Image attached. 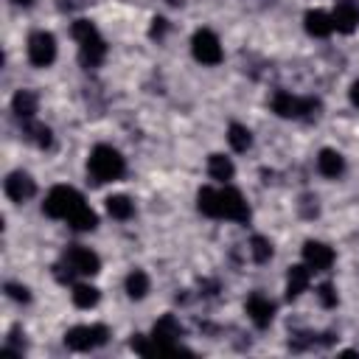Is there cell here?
I'll use <instances>...</instances> for the list:
<instances>
[{
	"mask_svg": "<svg viewBox=\"0 0 359 359\" xmlns=\"http://www.w3.org/2000/svg\"><path fill=\"white\" fill-rule=\"evenodd\" d=\"M123 171H126L123 154H121L118 149L107 146V143H98V146L90 151V157H87V174H90V180H93L95 185L115 182V180L123 177Z\"/></svg>",
	"mask_w": 359,
	"mask_h": 359,
	"instance_id": "1",
	"label": "cell"
},
{
	"mask_svg": "<svg viewBox=\"0 0 359 359\" xmlns=\"http://www.w3.org/2000/svg\"><path fill=\"white\" fill-rule=\"evenodd\" d=\"M56 269V278L62 283H73L76 275H95L101 269V258L90 250V247H81V244H70L65 252H62V261L53 266Z\"/></svg>",
	"mask_w": 359,
	"mask_h": 359,
	"instance_id": "2",
	"label": "cell"
},
{
	"mask_svg": "<svg viewBox=\"0 0 359 359\" xmlns=\"http://www.w3.org/2000/svg\"><path fill=\"white\" fill-rule=\"evenodd\" d=\"M73 39L79 42V62L84 67H98L107 59V42L90 20H76L70 28Z\"/></svg>",
	"mask_w": 359,
	"mask_h": 359,
	"instance_id": "3",
	"label": "cell"
},
{
	"mask_svg": "<svg viewBox=\"0 0 359 359\" xmlns=\"http://www.w3.org/2000/svg\"><path fill=\"white\" fill-rule=\"evenodd\" d=\"M79 208H84V196H81L76 188H70V185H56V188H50L48 196H45V202H42L45 216H50V219H65V222H67Z\"/></svg>",
	"mask_w": 359,
	"mask_h": 359,
	"instance_id": "4",
	"label": "cell"
},
{
	"mask_svg": "<svg viewBox=\"0 0 359 359\" xmlns=\"http://www.w3.org/2000/svg\"><path fill=\"white\" fill-rule=\"evenodd\" d=\"M272 109L275 115L280 118H317L320 112V101L317 98H300V95H292L289 90H278L272 95Z\"/></svg>",
	"mask_w": 359,
	"mask_h": 359,
	"instance_id": "5",
	"label": "cell"
},
{
	"mask_svg": "<svg viewBox=\"0 0 359 359\" xmlns=\"http://www.w3.org/2000/svg\"><path fill=\"white\" fill-rule=\"evenodd\" d=\"M107 339H109V331L101 323H95V325H73L65 334V345L70 351H95V348L107 345Z\"/></svg>",
	"mask_w": 359,
	"mask_h": 359,
	"instance_id": "6",
	"label": "cell"
},
{
	"mask_svg": "<svg viewBox=\"0 0 359 359\" xmlns=\"http://www.w3.org/2000/svg\"><path fill=\"white\" fill-rule=\"evenodd\" d=\"M191 53H194V59H196L199 65H210V67L224 59L222 42H219V36H216L210 28H199V31L194 34V39H191Z\"/></svg>",
	"mask_w": 359,
	"mask_h": 359,
	"instance_id": "7",
	"label": "cell"
},
{
	"mask_svg": "<svg viewBox=\"0 0 359 359\" xmlns=\"http://www.w3.org/2000/svg\"><path fill=\"white\" fill-rule=\"evenodd\" d=\"M219 213H222V219H230V222H250L247 199L241 196L238 188H230V185H224L219 191Z\"/></svg>",
	"mask_w": 359,
	"mask_h": 359,
	"instance_id": "8",
	"label": "cell"
},
{
	"mask_svg": "<svg viewBox=\"0 0 359 359\" xmlns=\"http://www.w3.org/2000/svg\"><path fill=\"white\" fill-rule=\"evenodd\" d=\"M28 59L34 67H48L56 59V39L50 31H36L28 39Z\"/></svg>",
	"mask_w": 359,
	"mask_h": 359,
	"instance_id": "9",
	"label": "cell"
},
{
	"mask_svg": "<svg viewBox=\"0 0 359 359\" xmlns=\"http://www.w3.org/2000/svg\"><path fill=\"white\" fill-rule=\"evenodd\" d=\"M34 194H36V182H34L31 174H25V171H11V174L6 177V196H8L11 202H28Z\"/></svg>",
	"mask_w": 359,
	"mask_h": 359,
	"instance_id": "10",
	"label": "cell"
},
{
	"mask_svg": "<svg viewBox=\"0 0 359 359\" xmlns=\"http://www.w3.org/2000/svg\"><path fill=\"white\" fill-rule=\"evenodd\" d=\"M334 250L325 244V241H306L303 244V261H306V266L309 269H314V272H323V269H328L331 264H334Z\"/></svg>",
	"mask_w": 359,
	"mask_h": 359,
	"instance_id": "11",
	"label": "cell"
},
{
	"mask_svg": "<svg viewBox=\"0 0 359 359\" xmlns=\"http://www.w3.org/2000/svg\"><path fill=\"white\" fill-rule=\"evenodd\" d=\"M331 20H334V31L351 34L359 25V3L356 0H337Z\"/></svg>",
	"mask_w": 359,
	"mask_h": 359,
	"instance_id": "12",
	"label": "cell"
},
{
	"mask_svg": "<svg viewBox=\"0 0 359 359\" xmlns=\"http://www.w3.org/2000/svg\"><path fill=\"white\" fill-rule=\"evenodd\" d=\"M247 314H250V320H252L258 328H266V325L272 323V317H275V303H272L266 294L252 292V294L247 297Z\"/></svg>",
	"mask_w": 359,
	"mask_h": 359,
	"instance_id": "13",
	"label": "cell"
},
{
	"mask_svg": "<svg viewBox=\"0 0 359 359\" xmlns=\"http://www.w3.org/2000/svg\"><path fill=\"white\" fill-rule=\"evenodd\" d=\"M151 337H154L157 342H163V345H180V337H182V325H180V320H177L174 314H163V317L154 323V328H151Z\"/></svg>",
	"mask_w": 359,
	"mask_h": 359,
	"instance_id": "14",
	"label": "cell"
},
{
	"mask_svg": "<svg viewBox=\"0 0 359 359\" xmlns=\"http://www.w3.org/2000/svg\"><path fill=\"white\" fill-rule=\"evenodd\" d=\"M309 283H311V269H309L306 264L289 266V272H286V297H289V300L300 297V294L309 289Z\"/></svg>",
	"mask_w": 359,
	"mask_h": 359,
	"instance_id": "15",
	"label": "cell"
},
{
	"mask_svg": "<svg viewBox=\"0 0 359 359\" xmlns=\"http://www.w3.org/2000/svg\"><path fill=\"white\" fill-rule=\"evenodd\" d=\"M303 25H306L309 36H317V39H323V36H328V34L334 31V20H331V14L323 11V8H311V11H306Z\"/></svg>",
	"mask_w": 359,
	"mask_h": 359,
	"instance_id": "16",
	"label": "cell"
},
{
	"mask_svg": "<svg viewBox=\"0 0 359 359\" xmlns=\"http://www.w3.org/2000/svg\"><path fill=\"white\" fill-rule=\"evenodd\" d=\"M317 171L328 180H337L342 171H345V157L337 151V149H323L317 154Z\"/></svg>",
	"mask_w": 359,
	"mask_h": 359,
	"instance_id": "17",
	"label": "cell"
},
{
	"mask_svg": "<svg viewBox=\"0 0 359 359\" xmlns=\"http://www.w3.org/2000/svg\"><path fill=\"white\" fill-rule=\"evenodd\" d=\"M36 107H39V101H36V93H31V90H17V95L11 98V109L20 121H31L36 115Z\"/></svg>",
	"mask_w": 359,
	"mask_h": 359,
	"instance_id": "18",
	"label": "cell"
},
{
	"mask_svg": "<svg viewBox=\"0 0 359 359\" xmlns=\"http://www.w3.org/2000/svg\"><path fill=\"white\" fill-rule=\"evenodd\" d=\"M22 135H25V140H31L39 149H50V143H53V132L45 123H36L34 118L22 121Z\"/></svg>",
	"mask_w": 359,
	"mask_h": 359,
	"instance_id": "19",
	"label": "cell"
},
{
	"mask_svg": "<svg viewBox=\"0 0 359 359\" xmlns=\"http://www.w3.org/2000/svg\"><path fill=\"white\" fill-rule=\"evenodd\" d=\"M208 174H210L213 180H219V182L233 180V174H236L233 160L224 157V154H210V157H208Z\"/></svg>",
	"mask_w": 359,
	"mask_h": 359,
	"instance_id": "20",
	"label": "cell"
},
{
	"mask_svg": "<svg viewBox=\"0 0 359 359\" xmlns=\"http://www.w3.org/2000/svg\"><path fill=\"white\" fill-rule=\"evenodd\" d=\"M149 286H151V280H149V275L143 269H132L126 275V294L132 300H143L149 294Z\"/></svg>",
	"mask_w": 359,
	"mask_h": 359,
	"instance_id": "21",
	"label": "cell"
},
{
	"mask_svg": "<svg viewBox=\"0 0 359 359\" xmlns=\"http://www.w3.org/2000/svg\"><path fill=\"white\" fill-rule=\"evenodd\" d=\"M196 208H199L202 216L222 219V213H219V191H213V188H199V194H196Z\"/></svg>",
	"mask_w": 359,
	"mask_h": 359,
	"instance_id": "22",
	"label": "cell"
},
{
	"mask_svg": "<svg viewBox=\"0 0 359 359\" xmlns=\"http://www.w3.org/2000/svg\"><path fill=\"white\" fill-rule=\"evenodd\" d=\"M107 213H109L112 219H118V222H126V219H132V213H135V202H132L129 196H123V194H115V196L107 199Z\"/></svg>",
	"mask_w": 359,
	"mask_h": 359,
	"instance_id": "23",
	"label": "cell"
},
{
	"mask_svg": "<svg viewBox=\"0 0 359 359\" xmlns=\"http://www.w3.org/2000/svg\"><path fill=\"white\" fill-rule=\"evenodd\" d=\"M70 294H73V303H76L79 309H93V306L98 303V297H101V292H98L93 283H76Z\"/></svg>",
	"mask_w": 359,
	"mask_h": 359,
	"instance_id": "24",
	"label": "cell"
},
{
	"mask_svg": "<svg viewBox=\"0 0 359 359\" xmlns=\"http://www.w3.org/2000/svg\"><path fill=\"white\" fill-rule=\"evenodd\" d=\"M227 140H230V146H233L236 151H247V149L252 146V135H250V129L241 126V123H230V126H227Z\"/></svg>",
	"mask_w": 359,
	"mask_h": 359,
	"instance_id": "25",
	"label": "cell"
},
{
	"mask_svg": "<svg viewBox=\"0 0 359 359\" xmlns=\"http://www.w3.org/2000/svg\"><path fill=\"white\" fill-rule=\"evenodd\" d=\"M67 224L73 227V230H95V224H98V216H95V210L93 208H79L70 219H67Z\"/></svg>",
	"mask_w": 359,
	"mask_h": 359,
	"instance_id": "26",
	"label": "cell"
},
{
	"mask_svg": "<svg viewBox=\"0 0 359 359\" xmlns=\"http://www.w3.org/2000/svg\"><path fill=\"white\" fill-rule=\"evenodd\" d=\"M250 255H252V261L264 264V261L272 258V244H269L264 236H252V238H250Z\"/></svg>",
	"mask_w": 359,
	"mask_h": 359,
	"instance_id": "27",
	"label": "cell"
},
{
	"mask_svg": "<svg viewBox=\"0 0 359 359\" xmlns=\"http://www.w3.org/2000/svg\"><path fill=\"white\" fill-rule=\"evenodd\" d=\"M317 297H320V303H323L325 309H334V306H337V292H334L331 283H320V286H317Z\"/></svg>",
	"mask_w": 359,
	"mask_h": 359,
	"instance_id": "28",
	"label": "cell"
},
{
	"mask_svg": "<svg viewBox=\"0 0 359 359\" xmlns=\"http://www.w3.org/2000/svg\"><path fill=\"white\" fill-rule=\"evenodd\" d=\"M165 31H168V20H165V17H154V20H151V28H149V36H151V39H163Z\"/></svg>",
	"mask_w": 359,
	"mask_h": 359,
	"instance_id": "29",
	"label": "cell"
},
{
	"mask_svg": "<svg viewBox=\"0 0 359 359\" xmlns=\"http://www.w3.org/2000/svg\"><path fill=\"white\" fill-rule=\"evenodd\" d=\"M6 292H8V297H14L20 303H28L31 300V292L25 286H20V283H6Z\"/></svg>",
	"mask_w": 359,
	"mask_h": 359,
	"instance_id": "30",
	"label": "cell"
},
{
	"mask_svg": "<svg viewBox=\"0 0 359 359\" xmlns=\"http://www.w3.org/2000/svg\"><path fill=\"white\" fill-rule=\"evenodd\" d=\"M300 210H303V216H306V219H314V216H317V199H311V196H303V202H300Z\"/></svg>",
	"mask_w": 359,
	"mask_h": 359,
	"instance_id": "31",
	"label": "cell"
},
{
	"mask_svg": "<svg viewBox=\"0 0 359 359\" xmlns=\"http://www.w3.org/2000/svg\"><path fill=\"white\" fill-rule=\"evenodd\" d=\"M348 95H351V104H353V107L359 109V79H356V81L351 84V90H348Z\"/></svg>",
	"mask_w": 359,
	"mask_h": 359,
	"instance_id": "32",
	"label": "cell"
},
{
	"mask_svg": "<svg viewBox=\"0 0 359 359\" xmlns=\"http://www.w3.org/2000/svg\"><path fill=\"white\" fill-rule=\"evenodd\" d=\"M17 6H22V8H28V6H34V0H14Z\"/></svg>",
	"mask_w": 359,
	"mask_h": 359,
	"instance_id": "33",
	"label": "cell"
},
{
	"mask_svg": "<svg viewBox=\"0 0 359 359\" xmlns=\"http://www.w3.org/2000/svg\"><path fill=\"white\" fill-rule=\"evenodd\" d=\"M168 3H171V6H182L185 0H168Z\"/></svg>",
	"mask_w": 359,
	"mask_h": 359,
	"instance_id": "34",
	"label": "cell"
}]
</instances>
